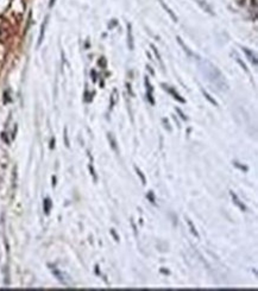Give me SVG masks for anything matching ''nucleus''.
Segmentation results:
<instances>
[{"instance_id": "22", "label": "nucleus", "mask_w": 258, "mask_h": 291, "mask_svg": "<svg viewBox=\"0 0 258 291\" xmlns=\"http://www.w3.org/2000/svg\"><path fill=\"white\" fill-rule=\"evenodd\" d=\"M55 1H56V0H50V2H49V7H53L54 4H55Z\"/></svg>"}, {"instance_id": "23", "label": "nucleus", "mask_w": 258, "mask_h": 291, "mask_svg": "<svg viewBox=\"0 0 258 291\" xmlns=\"http://www.w3.org/2000/svg\"><path fill=\"white\" fill-rule=\"evenodd\" d=\"M112 234H113V237H114V239H115V240H119V239H118V237H117V234L114 233V230H112Z\"/></svg>"}, {"instance_id": "14", "label": "nucleus", "mask_w": 258, "mask_h": 291, "mask_svg": "<svg viewBox=\"0 0 258 291\" xmlns=\"http://www.w3.org/2000/svg\"><path fill=\"white\" fill-rule=\"evenodd\" d=\"M196 2H199V4H200V5L202 6V8H206V11H208L209 13H212V8H211V7L208 6V5L206 4V2H205V4H202V2H201V0H198Z\"/></svg>"}, {"instance_id": "13", "label": "nucleus", "mask_w": 258, "mask_h": 291, "mask_svg": "<svg viewBox=\"0 0 258 291\" xmlns=\"http://www.w3.org/2000/svg\"><path fill=\"white\" fill-rule=\"evenodd\" d=\"M202 93H204V95H205V98H206V99H207V100H208V101L211 102V103H213V105H214V106H218V102L215 101V100H214V99H212V98H211V95L208 94V93H207V92H205V90H202Z\"/></svg>"}, {"instance_id": "5", "label": "nucleus", "mask_w": 258, "mask_h": 291, "mask_svg": "<svg viewBox=\"0 0 258 291\" xmlns=\"http://www.w3.org/2000/svg\"><path fill=\"white\" fill-rule=\"evenodd\" d=\"M162 86H163V88L166 89L168 93H170V94H171L172 96L176 99V100H179L180 102H185V100H183V99H182V98H181V96H180V95L177 94V93H176V92H175V90H174L172 88H169V87H168V86H166V84H162Z\"/></svg>"}, {"instance_id": "2", "label": "nucleus", "mask_w": 258, "mask_h": 291, "mask_svg": "<svg viewBox=\"0 0 258 291\" xmlns=\"http://www.w3.org/2000/svg\"><path fill=\"white\" fill-rule=\"evenodd\" d=\"M127 44H129V48L130 50H133V34H132V27H131V24L127 25Z\"/></svg>"}, {"instance_id": "18", "label": "nucleus", "mask_w": 258, "mask_h": 291, "mask_svg": "<svg viewBox=\"0 0 258 291\" xmlns=\"http://www.w3.org/2000/svg\"><path fill=\"white\" fill-rule=\"evenodd\" d=\"M148 198L150 200L151 203H155V196H153V193H152V191H150V193L148 194Z\"/></svg>"}, {"instance_id": "21", "label": "nucleus", "mask_w": 258, "mask_h": 291, "mask_svg": "<svg viewBox=\"0 0 258 291\" xmlns=\"http://www.w3.org/2000/svg\"><path fill=\"white\" fill-rule=\"evenodd\" d=\"M115 96H117V90H113V95H112V103L111 105H114V102H115Z\"/></svg>"}, {"instance_id": "19", "label": "nucleus", "mask_w": 258, "mask_h": 291, "mask_svg": "<svg viewBox=\"0 0 258 291\" xmlns=\"http://www.w3.org/2000/svg\"><path fill=\"white\" fill-rule=\"evenodd\" d=\"M176 112L179 113V114H180V116H181V118H182L183 120H187V116H185V115L183 114V112H182L181 109H180V108H176Z\"/></svg>"}, {"instance_id": "12", "label": "nucleus", "mask_w": 258, "mask_h": 291, "mask_svg": "<svg viewBox=\"0 0 258 291\" xmlns=\"http://www.w3.org/2000/svg\"><path fill=\"white\" fill-rule=\"evenodd\" d=\"M187 224H188L189 228H190V232H192L193 234H194V235H195L196 238H199V233L196 232V230H195V227H194V225H193L192 221H190V220H187Z\"/></svg>"}, {"instance_id": "6", "label": "nucleus", "mask_w": 258, "mask_h": 291, "mask_svg": "<svg viewBox=\"0 0 258 291\" xmlns=\"http://www.w3.org/2000/svg\"><path fill=\"white\" fill-rule=\"evenodd\" d=\"M243 51L245 52V55L249 57V60L253 63V66H257V60H256V56H255V54L253 52H251L249 49H246V48H243Z\"/></svg>"}, {"instance_id": "7", "label": "nucleus", "mask_w": 258, "mask_h": 291, "mask_svg": "<svg viewBox=\"0 0 258 291\" xmlns=\"http://www.w3.org/2000/svg\"><path fill=\"white\" fill-rule=\"evenodd\" d=\"M159 2H161V5L163 6V8L166 10L167 12H168V13L170 14V17H171V18H172V20H174V21H177V18H176V16H175V14L172 13V11H171V10H170V8H169V7L167 6L166 4H164V1H162V0H159Z\"/></svg>"}, {"instance_id": "11", "label": "nucleus", "mask_w": 258, "mask_h": 291, "mask_svg": "<svg viewBox=\"0 0 258 291\" xmlns=\"http://www.w3.org/2000/svg\"><path fill=\"white\" fill-rule=\"evenodd\" d=\"M50 208H51V201L49 198H45V201H44V211H45V214H49Z\"/></svg>"}, {"instance_id": "16", "label": "nucleus", "mask_w": 258, "mask_h": 291, "mask_svg": "<svg viewBox=\"0 0 258 291\" xmlns=\"http://www.w3.org/2000/svg\"><path fill=\"white\" fill-rule=\"evenodd\" d=\"M233 164H234V166H237L238 169L243 170V171H247V170H249V168H247V166H245V165H240L238 162H234Z\"/></svg>"}, {"instance_id": "10", "label": "nucleus", "mask_w": 258, "mask_h": 291, "mask_svg": "<svg viewBox=\"0 0 258 291\" xmlns=\"http://www.w3.org/2000/svg\"><path fill=\"white\" fill-rule=\"evenodd\" d=\"M177 42H179V43H180V45H181V47L183 48V50H185V52H187V54L189 55V56H193V57H195V55L193 54L192 51H190V50H189V49H188V48L185 47V44H183V42H182V39H181V38H180V37H177Z\"/></svg>"}, {"instance_id": "4", "label": "nucleus", "mask_w": 258, "mask_h": 291, "mask_svg": "<svg viewBox=\"0 0 258 291\" xmlns=\"http://www.w3.org/2000/svg\"><path fill=\"white\" fill-rule=\"evenodd\" d=\"M230 194H231V197H232V200H233V202L238 206V208H240V209L243 210V211H244V210H246V207H245L243 203L240 202V200L238 198V196H237V195H236L233 191H230Z\"/></svg>"}, {"instance_id": "1", "label": "nucleus", "mask_w": 258, "mask_h": 291, "mask_svg": "<svg viewBox=\"0 0 258 291\" xmlns=\"http://www.w3.org/2000/svg\"><path fill=\"white\" fill-rule=\"evenodd\" d=\"M200 69H201L202 74L208 79V81L212 82L218 89H220V90L227 89V83H226L224 76L214 64H212L209 61L201 60L200 61Z\"/></svg>"}, {"instance_id": "20", "label": "nucleus", "mask_w": 258, "mask_h": 291, "mask_svg": "<svg viewBox=\"0 0 258 291\" xmlns=\"http://www.w3.org/2000/svg\"><path fill=\"white\" fill-rule=\"evenodd\" d=\"M151 48H152V49H153V51H155V55H156V56H157V58H158V61L161 62V64H163V63H162V60H161V56H159L158 51H157V50H156V48L153 47V45H151Z\"/></svg>"}, {"instance_id": "8", "label": "nucleus", "mask_w": 258, "mask_h": 291, "mask_svg": "<svg viewBox=\"0 0 258 291\" xmlns=\"http://www.w3.org/2000/svg\"><path fill=\"white\" fill-rule=\"evenodd\" d=\"M46 23H48V17L45 18V20L43 23L42 25V29H40V39H38V45H40L42 41H43V37H44V31H45V26H46Z\"/></svg>"}, {"instance_id": "15", "label": "nucleus", "mask_w": 258, "mask_h": 291, "mask_svg": "<svg viewBox=\"0 0 258 291\" xmlns=\"http://www.w3.org/2000/svg\"><path fill=\"white\" fill-rule=\"evenodd\" d=\"M136 171H137V175H138V176L140 177V180H142V183H143V184H145V183H146V182H145V177H144V175L142 174V171H140V170H139L138 168H136Z\"/></svg>"}, {"instance_id": "9", "label": "nucleus", "mask_w": 258, "mask_h": 291, "mask_svg": "<svg viewBox=\"0 0 258 291\" xmlns=\"http://www.w3.org/2000/svg\"><path fill=\"white\" fill-rule=\"evenodd\" d=\"M233 55H234V57H236V61H237V62L239 63V64H240V67L243 68V69H244L246 73H249V69H247V67H246V64H245L244 62L240 60V57H239L238 55H237V52H233Z\"/></svg>"}, {"instance_id": "3", "label": "nucleus", "mask_w": 258, "mask_h": 291, "mask_svg": "<svg viewBox=\"0 0 258 291\" xmlns=\"http://www.w3.org/2000/svg\"><path fill=\"white\" fill-rule=\"evenodd\" d=\"M145 84H146V90H148V93H146L148 99H149L150 103L153 105V103H155V100H153V98H152V87H151V84H150V81H149L148 77L145 79Z\"/></svg>"}, {"instance_id": "17", "label": "nucleus", "mask_w": 258, "mask_h": 291, "mask_svg": "<svg viewBox=\"0 0 258 291\" xmlns=\"http://www.w3.org/2000/svg\"><path fill=\"white\" fill-rule=\"evenodd\" d=\"M108 139L111 140V145H112V148L117 151V144H115V140H114V138L112 137V134H108Z\"/></svg>"}]
</instances>
